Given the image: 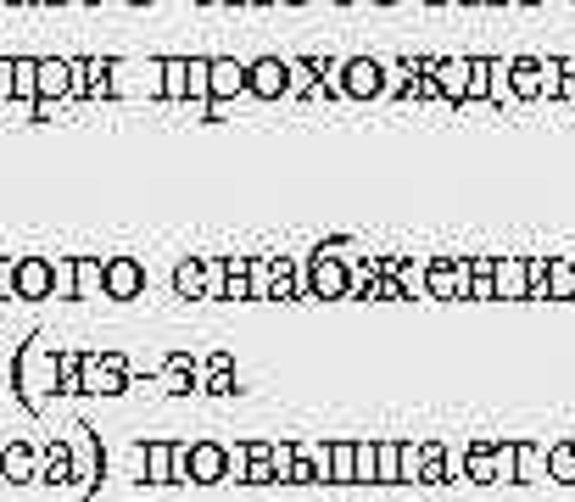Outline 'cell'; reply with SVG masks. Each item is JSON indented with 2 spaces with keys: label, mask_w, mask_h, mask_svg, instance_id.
I'll use <instances>...</instances> for the list:
<instances>
[{
  "label": "cell",
  "mask_w": 575,
  "mask_h": 502,
  "mask_svg": "<svg viewBox=\"0 0 575 502\" xmlns=\"http://www.w3.org/2000/svg\"><path fill=\"white\" fill-rule=\"evenodd\" d=\"M0 463H7V474H12V480H29V469H34L23 447H12V452H7V458H0Z\"/></svg>",
  "instance_id": "2"
},
{
  "label": "cell",
  "mask_w": 575,
  "mask_h": 502,
  "mask_svg": "<svg viewBox=\"0 0 575 502\" xmlns=\"http://www.w3.org/2000/svg\"><path fill=\"white\" fill-rule=\"evenodd\" d=\"M134 285H140V269H134V263H112V269H107V291H112V296H129Z\"/></svg>",
  "instance_id": "1"
}]
</instances>
